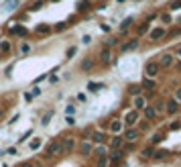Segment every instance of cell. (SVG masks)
Segmentation results:
<instances>
[{
    "mask_svg": "<svg viewBox=\"0 0 181 167\" xmlns=\"http://www.w3.org/2000/svg\"><path fill=\"white\" fill-rule=\"evenodd\" d=\"M63 149H61V139H53L49 145L45 147V157H55V155H61Z\"/></svg>",
    "mask_w": 181,
    "mask_h": 167,
    "instance_id": "1",
    "label": "cell"
},
{
    "mask_svg": "<svg viewBox=\"0 0 181 167\" xmlns=\"http://www.w3.org/2000/svg\"><path fill=\"white\" fill-rule=\"evenodd\" d=\"M159 69H161V67H159V61H148L147 65H145V76L153 79L159 73Z\"/></svg>",
    "mask_w": 181,
    "mask_h": 167,
    "instance_id": "2",
    "label": "cell"
},
{
    "mask_svg": "<svg viewBox=\"0 0 181 167\" xmlns=\"http://www.w3.org/2000/svg\"><path fill=\"white\" fill-rule=\"evenodd\" d=\"M122 159H124V151H122V149H114L112 153L108 155V163L118 165V163H122Z\"/></svg>",
    "mask_w": 181,
    "mask_h": 167,
    "instance_id": "3",
    "label": "cell"
},
{
    "mask_svg": "<svg viewBox=\"0 0 181 167\" xmlns=\"http://www.w3.org/2000/svg\"><path fill=\"white\" fill-rule=\"evenodd\" d=\"M138 122V110H130V112H126V116H124V122L126 126H134V124Z\"/></svg>",
    "mask_w": 181,
    "mask_h": 167,
    "instance_id": "4",
    "label": "cell"
},
{
    "mask_svg": "<svg viewBox=\"0 0 181 167\" xmlns=\"http://www.w3.org/2000/svg\"><path fill=\"white\" fill-rule=\"evenodd\" d=\"M61 149H63V153H71L75 149V139H71V137L61 139Z\"/></svg>",
    "mask_w": 181,
    "mask_h": 167,
    "instance_id": "5",
    "label": "cell"
},
{
    "mask_svg": "<svg viewBox=\"0 0 181 167\" xmlns=\"http://www.w3.org/2000/svg\"><path fill=\"white\" fill-rule=\"evenodd\" d=\"M167 35V29H163V27H157V29H153L151 33H148V37H151V41H159V39H163Z\"/></svg>",
    "mask_w": 181,
    "mask_h": 167,
    "instance_id": "6",
    "label": "cell"
},
{
    "mask_svg": "<svg viewBox=\"0 0 181 167\" xmlns=\"http://www.w3.org/2000/svg\"><path fill=\"white\" fill-rule=\"evenodd\" d=\"M136 47H138V39H130V41H126V43H122V47H120V51H122V53H128V51H134Z\"/></svg>",
    "mask_w": 181,
    "mask_h": 167,
    "instance_id": "7",
    "label": "cell"
},
{
    "mask_svg": "<svg viewBox=\"0 0 181 167\" xmlns=\"http://www.w3.org/2000/svg\"><path fill=\"white\" fill-rule=\"evenodd\" d=\"M165 110H167V114H177V112H179V102L175 100V98L169 100L165 104Z\"/></svg>",
    "mask_w": 181,
    "mask_h": 167,
    "instance_id": "8",
    "label": "cell"
},
{
    "mask_svg": "<svg viewBox=\"0 0 181 167\" xmlns=\"http://www.w3.org/2000/svg\"><path fill=\"white\" fill-rule=\"evenodd\" d=\"M138 137H140V133H138L136 128H128V131L124 133V137H122V139H124V141H128V143H134Z\"/></svg>",
    "mask_w": 181,
    "mask_h": 167,
    "instance_id": "9",
    "label": "cell"
},
{
    "mask_svg": "<svg viewBox=\"0 0 181 167\" xmlns=\"http://www.w3.org/2000/svg\"><path fill=\"white\" fill-rule=\"evenodd\" d=\"M173 65V55L171 53H163L159 59V67H171Z\"/></svg>",
    "mask_w": 181,
    "mask_h": 167,
    "instance_id": "10",
    "label": "cell"
},
{
    "mask_svg": "<svg viewBox=\"0 0 181 167\" xmlns=\"http://www.w3.org/2000/svg\"><path fill=\"white\" fill-rule=\"evenodd\" d=\"M51 31H53V27H51V24H45V22H41V24L35 27V33L37 35H49Z\"/></svg>",
    "mask_w": 181,
    "mask_h": 167,
    "instance_id": "11",
    "label": "cell"
},
{
    "mask_svg": "<svg viewBox=\"0 0 181 167\" xmlns=\"http://www.w3.org/2000/svg\"><path fill=\"white\" fill-rule=\"evenodd\" d=\"M94 65H96V59H94V57H86V59L81 61V69H83V71H92Z\"/></svg>",
    "mask_w": 181,
    "mask_h": 167,
    "instance_id": "12",
    "label": "cell"
},
{
    "mask_svg": "<svg viewBox=\"0 0 181 167\" xmlns=\"http://www.w3.org/2000/svg\"><path fill=\"white\" fill-rule=\"evenodd\" d=\"M122 145H124V139H122L120 134H116L112 141H110V147H112V149H122Z\"/></svg>",
    "mask_w": 181,
    "mask_h": 167,
    "instance_id": "13",
    "label": "cell"
},
{
    "mask_svg": "<svg viewBox=\"0 0 181 167\" xmlns=\"http://www.w3.org/2000/svg\"><path fill=\"white\" fill-rule=\"evenodd\" d=\"M110 57H112L110 49H108V47H104L102 51H100V61H102V63H110Z\"/></svg>",
    "mask_w": 181,
    "mask_h": 167,
    "instance_id": "14",
    "label": "cell"
},
{
    "mask_svg": "<svg viewBox=\"0 0 181 167\" xmlns=\"http://www.w3.org/2000/svg\"><path fill=\"white\" fill-rule=\"evenodd\" d=\"M122 126H124V124H122V120H112V122H110V131H112L114 134H120Z\"/></svg>",
    "mask_w": 181,
    "mask_h": 167,
    "instance_id": "15",
    "label": "cell"
},
{
    "mask_svg": "<svg viewBox=\"0 0 181 167\" xmlns=\"http://www.w3.org/2000/svg\"><path fill=\"white\" fill-rule=\"evenodd\" d=\"M147 33H148V21H143L136 27V35L140 37V35H147Z\"/></svg>",
    "mask_w": 181,
    "mask_h": 167,
    "instance_id": "16",
    "label": "cell"
},
{
    "mask_svg": "<svg viewBox=\"0 0 181 167\" xmlns=\"http://www.w3.org/2000/svg\"><path fill=\"white\" fill-rule=\"evenodd\" d=\"M90 8H92V2H90V0H79V2H78V12L90 10Z\"/></svg>",
    "mask_w": 181,
    "mask_h": 167,
    "instance_id": "17",
    "label": "cell"
},
{
    "mask_svg": "<svg viewBox=\"0 0 181 167\" xmlns=\"http://www.w3.org/2000/svg\"><path fill=\"white\" fill-rule=\"evenodd\" d=\"M145 106H147V100H145L143 96H136L134 98V110H143Z\"/></svg>",
    "mask_w": 181,
    "mask_h": 167,
    "instance_id": "18",
    "label": "cell"
},
{
    "mask_svg": "<svg viewBox=\"0 0 181 167\" xmlns=\"http://www.w3.org/2000/svg\"><path fill=\"white\" fill-rule=\"evenodd\" d=\"M140 88H143V90H151V92H153V90H155V82H153L151 78H145V79H143V84H140Z\"/></svg>",
    "mask_w": 181,
    "mask_h": 167,
    "instance_id": "19",
    "label": "cell"
},
{
    "mask_svg": "<svg viewBox=\"0 0 181 167\" xmlns=\"http://www.w3.org/2000/svg\"><path fill=\"white\" fill-rule=\"evenodd\" d=\"M143 110H145V116H147V120H153V118L157 116V112H155V108H153V106H145Z\"/></svg>",
    "mask_w": 181,
    "mask_h": 167,
    "instance_id": "20",
    "label": "cell"
},
{
    "mask_svg": "<svg viewBox=\"0 0 181 167\" xmlns=\"http://www.w3.org/2000/svg\"><path fill=\"white\" fill-rule=\"evenodd\" d=\"M130 24H132V16H126L124 21H122V24H120V33L124 35L126 31H128V27H130Z\"/></svg>",
    "mask_w": 181,
    "mask_h": 167,
    "instance_id": "21",
    "label": "cell"
},
{
    "mask_svg": "<svg viewBox=\"0 0 181 167\" xmlns=\"http://www.w3.org/2000/svg\"><path fill=\"white\" fill-rule=\"evenodd\" d=\"M79 153H81V155H90V153H92V145L83 141V143L79 145Z\"/></svg>",
    "mask_w": 181,
    "mask_h": 167,
    "instance_id": "22",
    "label": "cell"
},
{
    "mask_svg": "<svg viewBox=\"0 0 181 167\" xmlns=\"http://www.w3.org/2000/svg\"><path fill=\"white\" fill-rule=\"evenodd\" d=\"M140 92H143V88L140 86H136V84H132V86H128V94H132V96H140Z\"/></svg>",
    "mask_w": 181,
    "mask_h": 167,
    "instance_id": "23",
    "label": "cell"
},
{
    "mask_svg": "<svg viewBox=\"0 0 181 167\" xmlns=\"http://www.w3.org/2000/svg\"><path fill=\"white\" fill-rule=\"evenodd\" d=\"M94 143H104V139H106V134L104 133H92V137H90Z\"/></svg>",
    "mask_w": 181,
    "mask_h": 167,
    "instance_id": "24",
    "label": "cell"
},
{
    "mask_svg": "<svg viewBox=\"0 0 181 167\" xmlns=\"http://www.w3.org/2000/svg\"><path fill=\"white\" fill-rule=\"evenodd\" d=\"M88 90H90V92H100V90H104V84H96V82H92V84H88Z\"/></svg>",
    "mask_w": 181,
    "mask_h": 167,
    "instance_id": "25",
    "label": "cell"
},
{
    "mask_svg": "<svg viewBox=\"0 0 181 167\" xmlns=\"http://www.w3.org/2000/svg\"><path fill=\"white\" fill-rule=\"evenodd\" d=\"M161 141H163V133H157V134H155V137H153V139H151V147L159 145Z\"/></svg>",
    "mask_w": 181,
    "mask_h": 167,
    "instance_id": "26",
    "label": "cell"
},
{
    "mask_svg": "<svg viewBox=\"0 0 181 167\" xmlns=\"http://www.w3.org/2000/svg\"><path fill=\"white\" fill-rule=\"evenodd\" d=\"M41 6H43V0H37V2H31V4H29V10H31V12H33V10H39Z\"/></svg>",
    "mask_w": 181,
    "mask_h": 167,
    "instance_id": "27",
    "label": "cell"
},
{
    "mask_svg": "<svg viewBox=\"0 0 181 167\" xmlns=\"http://www.w3.org/2000/svg\"><path fill=\"white\" fill-rule=\"evenodd\" d=\"M14 6H18V0H6L4 2V8H8V10H14Z\"/></svg>",
    "mask_w": 181,
    "mask_h": 167,
    "instance_id": "28",
    "label": "cell"
},
{
    "mask_svg": "<svg viewBox=\"0 0 181 167\" xmlns=\"http://www.w3.org/2000/svg\"><path fill=\"white\" fill-rule=\"evenodd\" d=\"M51 118H53V110H47L45 116L41 118V124H49V120H51Z\"/></svg>",
    "mask_w": 181,
    "mask_h": 167,
    "instance_id": "29",
    "label": "cell"
},
{
    "mask_svg": "<svg viewBox=\"0 0 181 167\" xmlns=\"http://www.w3.org/2000/svg\"><path fill=\"white\" fill-rule=\"evenodd\" d=\"M153 108H155V112H163V110H165V102H163V100H157Z\"/></svg>",
    "mask_w": 181,
    "mask_h": 167,
    "instance_id": "30",
    "label": "cell"
},
{
    "mask_svg": "<svg viewBox=\"0 0 181 167\" xmlns=\"http://www.w3.org/2000/svg\"><path fill=\"white\" fill-rule=\"evenodd\" d=\"M98 167H108V155H100V159H98Z\"/></svg>",
    "mask_w": 181,
    "mask_h": 167,
    "instance_id": "31",
    "label": "cell"
},
{
    "mask_svg": "<svg viewBox=\"0 0 181 167\" xmlns=\"http://www.w3.org/2000/svg\"><path fill=\"white\" fill-rule=\"evenodd\" d=\"M31 149H33V151H37V149H39V147H41V139H35V141H31Z\"/></svg>",
    "mask_w": 181,
    "mask_h": 167,
    "instance_id": "32",
    "label": "cell"
},
{
    "mask_svg": "<svg viewBox=\"0 0 181 167\" xmlns=\"http://www.w3.org/2000/svg\"><path fill=\"white\" fill-rule=\"evenodd\" d=\"M181 8V0H173L171 2V10H179Z\"/></svg>",
    "mask_w": 181,
    "mask_h": 167,
    "instance_id": "33",
    "label": "cell"
},
{
    "mask_svg": "<svg viewBox=\"0 0 181 167\" xmlns=\"http://www.w3.org/2000/svg\"><path fill=\"white\" fill-rule=\"evenodd\" d=\"M153 153H155V149H153V147H147V149L143 151V155H145V157H153Z\"/></svg>",
    "mask_w": 181,
    "mask_h": 167,
    "instance_id": "34",
    "label": "cell"
},
{
    "mask_svg": "<svg viewBox=\"0 0 181 167\" xmlns=\"http://www.w3.org/2000/svg\"><path fill=\"white\" fill-rule=\"evenodd\" d=\"M165 155H169V153H167V151H157V153H153V157H155V159H163Z\"/></svg>",
    "mask_w": 181,
    "mask_h": 167,
    "instance_id": "35",
    "label": "cell"
},
{
    "mask_svg": "<svg viewBox=\"0 0 181 167\" xmlns=\"http://www.w3.org/2000/svg\"><path fill=\"white\" fill-rule=\"evenodd\" d=\"M161 21L165 22V24H169V22H171V16L167 14V12H163V14H161Z\"/></svg>",
    "mask_w": 181,
    "mask_h": 167,
    "instance_id": "36",
    "label": "cell"
},
{
    "mask_svg": "<svg viewBox=\"0 0 181 167\" xmlns=\"http://www.w3.org/2000/svg\"><path fill=\"white\" fill-rule=\"evenodd\" d=\"M73 112H75V106H73V104H69L67 108H65V114H67V116H71Z\"/></svg>",
    "mask_w": 181,
    "mask_h": 167,
    "instance_id": "37",
    "label": "cell"
},
{
    "mask_svg": "<svg viewBox=\"0 0 181 167\" xmlns=\"http://www.w3.org/2000/svg\"><path fill=\"white\" fill-rule=\"evenodd\" d=\"M0 49H2V51H10V43H8V41H2Z\"/></svg>",
    "mask_w": 181,
    "mask_h": 167,
    "instance_id": "38",
    "label": "cell"
},
{
    "mask_svg": "<svg viewBox=\"0 0 181 167\" xmlns=\"http://www.w3.org/2000/svg\"><path fill=\"white\" fill-rule=\"evenodd\" d=\"M147 128H148V122H147V120H143L140 126H138V133H143V131H147Z\"/></svg>",
    "mask_w": 181,
    "mask_h": 167,
    "instance_id": "39",
    "label": "cell"
},
{
    "mask_svg": "<svg viewBox=\"0 0 181 167\" xmlns=\"http://www.w3.org/2000/svg\"><path fill=\"white\" fill-rule=\"evenodd\" d=\"M118 43V39H114V37H110V39H106V47H110V45Z\"/></svg>",
    "mask_w": 181,
    "mask_h": 167,
    "instance_id": "40",
    "label": "cell"
},
{
    "mask_svg": "<svg viewBox=\"0 0 181 167\" xmlns=\"http://www.w3.org/2000/svg\"><path fill=\"white\" fill-rule=\"evenodd\" d=\"M65 122H67L69 126H73V124H75V118H73V116H65Z\"/></svg>",
    "mask_w": 181,
    "mask_h": 167,
    "instance_id": "41",
    "label": "cell"
},
{
    "mask_svg": "<svg viewBox=\"0 0 181 167\" xmlns=\"http://www.w3.org/2000/svg\"><path fill=\"white\" fill-rule=\"evenodd\" d=\"M75 51H78L75 47H69V49H67V57H73V55H75Z\"/></svg>",
    "mask_w": 181,
    "mask_h": 167,
    "instance_id": "42",
    "label": "cell"
},
{
    "mask_svg": "<svg viewBox=\"0 0 181 167\" xmlns=\"http://www.w3.org/2000/svg\"><path fill=\"white\" fill-rule=\"evenodd\" d=\"M16 35H27V29H24V27H18V29H16Z\"/></svg>",
    "mask_w": 181,
    "mask_h": 167,
    "instance_id": "43",
    "label": "cell"
},
{
    "mask_svg": "<svg viewBox=\"0 0 181 167\" xmlns=\"http://www.w3.org/2000/svg\"><path fill=\"white\" fill-rule=\"evenodd\" d=\"M175 100H177V102H181V88H177V90H175Z\"/></svg>",
    "mask_w": 181,
    "mask_h": 167,
    "instance_id": "44",
    "label": "cell"
},
{
    "mask_svg": "<svg viewBox=\"0 0 181 167\" xmlns=\"http://www.w3.org/2000/svg\"><path fill=\"white\" fill-rule=\"evenodd\" d=\"M18 167H35V163L33 161H24V163H21Z\"/></svg>",
    "mask_w": 181,
    "mask_h": 167,
    "instance_id": "45",
    "label": "cell"
},
{
    "mask_svg": "<svg viewBox=\"0 0 181 167\" xmlns=\"http://www.w3.org/2000/svg\"><path fill=\"white\" fill-rule=\"evenodd\" d=\"M181 128V122H173L171 124V131H179Z\"/></svg>",
    "mask_w": 181,
    "mask_h": 167,
    "instance_id": "46",
    "label": "cell"
},
{
    "mask_svg": "<svg viewBox=\"0 0 181 167\" xmlns=\"http://www.w3.org/2000/svg\"><path fill=\"white\" fill-rule=\"evenodd\" d=\"M92 133H94L92 128H83V137H92Z\"/></svg>",
    "mask_w": 181,
    "mask_h": 167,
    "instance_id": "47",
    "label": "cell"
},
{
    "mask_svg": "<svg viewBox=\"0 0 181 167\" xmlns=\"http://www.w3.org/2000/svg\"><path fill=\"white\" fill-rule=\"evenodd\" d=\"M65 27H67V24H65V22H59V24H57L55 29H57V31H63V29H65Z\"/></svg>",
    "mask_w": 181,
    "mask_h": 167,
    "instance_id": "48",
    "label": "cell"
},
{
    "mask_svg": "<svg viewBox=\"0 0 181 167\" xmlns=\"http://www.w3.org/2000/svg\"><path fill=\"white\" fill-rule=\"evenodd\" d=\"M39 94H41V90H39V88H33V92H31V96H39Z\"/></svg>",
    "mask_w": 181,
    "mask_h": 167,
    "instance_id": "49",
    "label": "cell"
},
{
    "mask_svg": "<svg viewBox=\"0 0 181 167\" xmlns=\"http://www.w3.org/2000/svg\"><path fill=\"white\" fill-rule=\"evenodd\" d=\"M6 153H8V155H14V153H16V149H14V147H10V149H6Z\"/></svg>",
    "mask_w": 181,
    "mask_h": 167,
    "instance_id": "50",
    "label": "cell"
},
{
    "mask_svg": "<svg viewBox=\"0 0 181 167\" xmlns=\"http://www.w3.org/2000/svg\"><path fill=\"white\" fill-rule=\"evenodd\" d=\"M29 137H31V131H27V133L23 134V139H21V141H27V139H29Z\"/></svg>",
    "mask_w": 181,
    "mask_h": 167,
    "instance_id": "51",
    "label": "cell"
},
{
    "mask_svg": "<svg viewBox=\"0 0 181 167\" xmlns=\"http://www.w3.org/2000/svg\"><path fill=\"white\" fill-rule=\"evenodd\" d=\"M177 57H179V59H181V47H179V49H177Z\"/></svg>",
    "mask_w": 181,
    "mask_h": 167,
    "instance_id": "52",
    "label": "cell"
},
{
    "mask_svg": "<svg viewBox=\"0 0 181 167\" xmlns=\"http://www.w3.org/2000/svg\"><path fill=\"white\" fill-rule=\"evenodd\" d=\"M51 2H59V0H51Z\"/></svg>",
    "mask_w": 181,
    "mask_h": 167,
    "instance_id": "53",
    "label": "cell"
},
{
    "mask_svg": "<svg viewBox=\"0 0 181 167\" xmlns=\"http://www.w3.org/2000/svg\"><path fill=\"white\" fill-rule=\"evenodd\" d=\"M118 2H122V0H118Z\"/></svg>",
    "mask_w": 181,
    "mask_h": 167,
    "instance_id": "54",
    "label": "cell"
}]
</instances>
